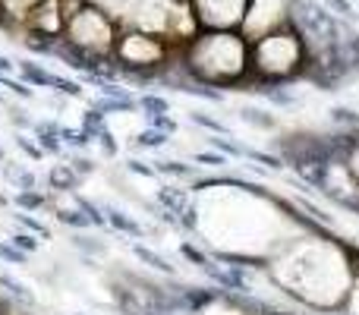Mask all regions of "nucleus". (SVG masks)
<instances>
[{"label":"nucleus","instance_id":"nucleus-20","mask_svg":"<svg viewBox=\"0 0 359 315\" xmlns=\"http://www.w3.org/2000/svg\"><path fill=\"white\" fill-rule=\"evenodd\" d=\"M252 92L262 95L271 107H280V111H290V107L299 105V95L290 86H262V88H252Z\"/></svg>","mask_w":359,"mask_h":315},{"label":"nucleus","instance_id":"nucleus-6","mask_svg":"<svg viewBox=\"0 0 359 315\" xmlns=\"http://www.w3.org/2000/svg\"><path fill=\"white\" fill-rule=\"evenodd\" d=\"M117 38H120L117 19L92 4H86L79 13H73V16L63 22V41L86 51V54H95V57H111L114 60V44H117Z\"/></svg>","mask_w":359,"mask_h":315},{"label":"nucleus","instance_id":"nucleus-50","mask_svg":"<svg viewBox=\"0 0 359 315\" xmlns=\"http://www.w3.org/2000/svg\"><path fill=\"white\" fill-rule=\"evenodd\" d=\"M79 315H86V312H79Z\"/></svg>","mask_w":359,"mask_h":315},{"label":"nucleus","instance_id":"nucleus-38","mask_svg":"<svg viewBox=\"0 0 359 315\" xmlns=\"http://www.w3.org/2000/svg\"><path fill=\"white\" fill-rule=\"evenodd\" d=\"M13 142H16V149L22 152V155L29 158V161H44V158H48V155L41 152V145H38L35 139L29 136V133H16V136H13Z\"/></svg>","mask_w":359,"mask_h":315},{"label":"nucleus","instance_id":"nucleus-14","mask_svg":"<svg viewBox=\"0 0 359 315\" xmlns=\"http://www.w3.org/2000/svg\"><path fill=\"white\" fill-rule=\"evenodd\" d=\"M16 73L29 88H54V79H57V73H50L44 63H35V60H16Z\"/></svg>","mask_w":359,"mask_h":315},{"label":"nucleus","instance_id":"nucleus-37","mask_svg":"<svg viewBox=\"0 0 359 315\" xmlns=\"http://www.w3.org/2000/svg\"><path fill=\"white\" fill-rule=\"evenodd\" d=\"M67 164H69V167H73V170H76V173H79V177H82V180H86V177H92V173H95V170H98V161H95V158H88V155H86V152H69Z\"/></svg>","mask_w":359,"mask_h":315},{"label":"nucleus","instance_id":"nucleus-36","mask_svg":"<svg viewBox=\"0 0 359 315\" xmlns=\"http://www.w3.org/2000/svg\"><path fill=\"white\" fill-rule=\"evenodd\" d=\"M344 167L350 170V177L359 183V130L350 133V142H347V152H344Z\"/></svg>","mask_w":359,"mask_h":315},{"label":"nucleus","instance_id":"nucleus-31","mask_svg":"<svg viewBox=\"0 0 359 315\" xmlns=\"http://www.w3.org/2000/svg\"><path fill=\"white\" fill-rule=\"evenodd\" d=\"M13 221H16L19 230H25V234H35L38 240H50V227L41 221V217L29 215V211H16V215H13Z\"/></svg>","mask_w":359,"mask_h":315},{"label":"nucleus","instance_id":"nucleus-33","mask_svg":"<svg viewBox=\"0 0 359 315\" xmlns=\"http://www.w3.org/2000/svg\"><path fill=\"white\" fill-rule=\"evenodd\" d=\"M318 4H322L325 10L331 13V16L341 19V22H356V19H359L356 6L350 4V0H318Z\"/></svg>","mask_w":359,"mask_h":315},{"label":"nucleus","instance_id":"nucleus-23","mask_svg":"<svg viewBox=\"0 0 359 315\" xmlns=\"http://www.w3.org/2000/svg\"><path fill=\"white\" fill-rule=\"evenodd\" d=\"M69 199H73V205H76V208H79L82 215L88 217V224H92L95 230H107L104 208H101L98 202H92V199H86V196H82V192H73V196H69Z\"/></svg>","mask_w":359,"mask_h":315},{"label":"nucleus","instance_id":"nucleus-1","mask_svg":"<svg viewBox=\"0 0 359 315\" xmlns=\"http://www.w3.org/2000/svg\"><path fill=\"white\" fill-rule=\"evenodd\" d=\"M189 189L196 196L192 236L221 265L265 272L268 259L293 234H299V227L290 221L287 196H278L262 183L221 173L198 177Z\"/></svg>","mask_w":359,"mask_h":315},{"label":"nucleus","instance_id":"nucleus-13","mask_svg":"<svg viewBox=\"0 0 359 315\" xmlns=\"http://www.w3.org/2000/svg\"><path fill=\"white\" fill-rule=\"evenodd\" d=\"M133 255H136L139 262H142L145 268H151V272H158V274H164V278H180V268L174 265V262L168 259V255H161L158 249H151V246H145V243H133Z\"/></svg>","mask_w":359,"mask_h":315},{"label":"nucleus","instance_id":"nucleus-43","mask_svg":"<svg viewBox=\"0 0 359 315\" xmlns=\"http://www.w3.org/2000/svg\"><path fill=\"white\" fill-rule=\"evenodd\" d=\"M145 126H151V130H161V133H168V136H177V130H180V123L170 114H158V117H145Z\"/></svg>","mask_w":359,"mask_h":315},{"label":"nucleus","instance_id":"nucleus-25","mask_svg":"<svg viewBox=\"0 0 359 315\" xmlns=\"http://www.w3.org/2000/svg\"><path fill=\"white\" fill-rule=\"evenodd\" d=\"M328 120L334 130H344V133H356L359 130V111L356 107H347V105H334L328 111Z\"/></svg>","mask_w":359,"mask_h":315},{"label":"nucleus","instance_id":"nucleus-21","mask_svg":"<svg viewBox=\"0 0 359 315\" xmlns=\"http://www.w3.org/2000/svg\"><path fill=\"white\" fill-rule=\"evenodd\" d=\"M35 4H41V0H0V16L6 19V32L19 29L22 19H25V13H29Z\"/></svg>","mask_w":359,"mask_h":315},{"label":"nucleus","instance_id":"nucleus-3","mask_svg":"<svg viewBox=\"0 0 359 315\" xmlns=\"http://www.w3.org/2000/svg\"><path fill=\"white\" fill-rule=\"evenodd\" d=\"M177 63L198 86L243 92L249 82V41L240 29H198L180 44Z\"/></svg>","mask_w":359,"mask_h":315},{"label":"nucleus","instance_id":"nucleus-41","mask_svg":"<svg viewBox=\"0 0 359 315\" xmlns=\"http://www.w3.org/2000/svg\"><path fill=\"white\" fill-rule=\"evenodd\" d=\"M0 262L4 265H29V255L19 253L10 240H0Z\"/></svg>","mask_w":359,"mask_h":315},{"label":"nucleus","instance_id":"nucleus-11","mask_svg":"<svg viewBox=\"0 0 359 315\" xmlns=\"http://www.w3.org/2000/svg\"><path fill=\"white\" fill-rule=\"evenodd\" d=\"M101 208H104L107 230H111V234L130 236V240H142V236H145V227H142V224H139L133 215H126L123 208H117V205H111V202H104Z\"/></svg>","mask_w":359,"mask_h":315},{"label":"nucleus","instance_id":"nucleus-30","mask_svg":"<svg viewBox=\"0 0 359 315\" xmlns=\"http://www.w3.org/2000/svg\"><path fill=\"white\" fill-rule=\"evenodd\" d=\"M177 253L183 255V259L189 262L192 268H198V272H202V268L211 262V253H208V249H205V246H198L196 240H183V243H180V246H177Z\"/></svg>","mask_w":359,"mask_h":315},{"label":"nucleus","instance_id":"nucleus-16","mask_svg":"<svg viewBox=\"0 0 359 315\" xmlns=\"http://www.w3.org/2000/svg\"><path fill=\"white\" fill-rule=\"evenodd\" d=\"M10 205L16 211H29V215H35V211L50 208V196L44 189H16L10 196Z\"/></svg>","mask_w":359,"mask_h":315},{"label":"nucleus","instance_id":"nucleus-49","mask_svg":"<svg viewBox=\"0 0 359 315\" xmlns=\"http://www.w3.org/2000/svg\"><path fill=\"white\" fill-rule=\"evenodd\" d=\"M4 101H6V98H4V92H0V105H4Z\"/></svg>","mask_w":359,"mask_h":315},{"label":"nucleus","instance_id":"nucleus-42","mask_svg":"<svg viewBox=\"0 0 359 315\" xmlns=\"http://www.w3.org/2000/svg\"><path fill=\"white\" fill-rule=\"evenodd\" d=\"M95 145H98L107 158H117L120 155V142H117V136L111 133V126H107V130H101L98 136H95Z\"/></svg>","mask_w":359,"mask_h":315},{"label":"nucleus","instance_id":"nucleus-48","mask_svg":"<svg viewBox=\"0 0 359 315\" xmlns=\"http://www.w3.org/2000/svg\"><path fill=\"white\" fill-rule=\"evenodd\" d=\"M4 161H10V158H6V152H4V145H0V164H4Z\"/></svg>","mask_w":359,"mask_h":315},{"label":"nucleus","instance_id":"nucleus-17","mask_svg":"<svg viewBox=\"0 0 359 315\" xmlns=\"http://www.w3.org/2000/svg\"><path fill=\"white\" fill-rule=\"evenodd\" d=\"M0 293H4V297H10L13 303H19V306H22V309H32V306L38 303V300H35V293H32L29 287L22 284V281H16V278H13L10 272H0Z\"/></svg>","mask_w":359,"mask_h":315},{"label":"nucleus","instance_id":"nucleus-18","mask_svg":"<svg viewBox=\"0 0 359 315\" xmlns=\"http://www.w3.org/2000/svg\"><path fill=\"white\" fill-rule=\"evenodd\" d=\"M69 246H73L82 259H98V255L107 253V243L98 240L95 234H88V230H73V234H69Z\"/></svg>","mask_w":359,"mask_h":315},{"label":"nucleus","instance_id":"nucleus-15","mask_svg":"<svg viewBox=\"0 0 359 315\" xmlns=\"http://www.w3.org/2000/svg\"><path fill=\"white\" fill-rule=\"evenodd\" d=\"M0 173H4V180H10L13 189H38L41 186V177L35 170H29V167H19L16 161H4Z\"/></svg>","mask_w":359,"mask_h":315},{"label":"nucleus","instance_id":"nucleus-4","mask_svg":"<svg viewBox=\"0 0 359 315\" xmlns=\"http://www.w3.org/2000/svg\"><path fill=\"white\" fill-rule=\"evenodd\" d=\"M309 51L293 25L249 44V82L243 92H252L262 86H293L306 76Z\"/></svg>","mask_w":359,"mask_h":315},{"label":"nucleus","instance_id":"nucleus-35","mask_svg":"<svg viewBox=\"0 0 359 315\" xmlns=\"http://www.w3.org/2000/svg\"><path fill=\"white\" fill-rule=\"evenodd\" d=\"M50 92L60 95V98H86V88H82V82L67 79V76H60V73H57L54 88H50Z\"/></svg>","mask_w":359,"mask_h":315},{"label":"nucleus","instance_id":"nucleus-46","mask_svg":"<svg viewBox=\"0 0 359 315\" xmlns=\"http://www.w3.org/2000/svg\"><path fill=\"white\" fill-rule=\"evenodd\" d=\"M350 272H353V281L359 284V243L350 240Z\"/></svg>","mask_w":359,"mask_h":315},{"label":"nucleus","instance_id":"nucleus-22","mask_svg":"<svg viewBox=\"0 0 359 315\" xmlns=\"http://www.w3.org/2000/svg\"><path fill=\"white\" fill-rule=\"evenodd\" d=\"M170 145V136L161 130H151V126H145V130L133 133V149H142V152H161Z\"/></svg>","mask_w":359,"mask_h":315},{"label":"nucleus","instance_id":"nucleus-7","mask_svg":"<svg viewBox=\"0 0 359 315\" xmlns=\"http://www.w3.org/2000/svg\"><path fill=\"white\" fill-rule=\"evenodd\" d=\"M293 25V0H249L240 22V35L249 44Z\"/></svg>","mask_w":359,"mask_h":315},{"label":"nucleus","instance_id":"nucleus-44","mask_svg":"<svg viewBox=\"0 0 359 315\" xmlns=\"http://www.w3.org/2000/svg\"><path fill=\"white\" fill-rule=\"evenodd\" d=\"M126 170L136 173V177H145V180H158L155 164H151V161H142V158H130L126 161Z\"/></svg>","mask_w":359,"mask_h":315},{"label":"nucleus","instance_id":"nucleus-8","mask_svg":"<svg viewBox=\"0 0 359 315\" xmlns=\"http://www.w3.org/2000/svg\"><path fill=\"white\" fill-rule=\"evenodd\" d=\"M198 29H240L249 0H189Z\"/></svg>","mask_w":359,"mask_h":315},{"label":"nucleus","instance_id":"nucleus-32","mask_svg":"<svg viewBox=\"0 0 359 315\" xmlns=\"http://www.w3.org/2000/svg\"><path fill=\"white\" fill-rule=\"evenodd\" d=\"M192 164H198V167H208V170H227L230 167V158L227 155H221V152H215V149H208V152H192Z\"/></svg>","mask_w":359,"mask_h":315},{"label":"nucleus","instance_id":"nucleus-12","mask_svg":"<svg viewBox=\"0 0 359 315\" xmlns=\"http://www.w3.org/2000/svg\"><path fill=\"white\" fill-rule=\"evenodd\" d=\"M155 164V173L158 177H168L170 183H183V186H192L202 173H198V164H186L180 158H158L151 161Z\"/></svg>","mask_w":359,"mask_h":315},{"label":"nucleus","instance_id":"nucleus-39","mask_svg":"<svg viewBox=\"0 0 359 315\" xmlns=\"http://www.w3.org/2000/svg\"><path fill=\"white\" fill-rule=\"evenodd\" d=\"M0 88H6L10 95H16L19 101H32V98H35V88H29L22 79H13V76H0Z\"/></svg>","mask_w":359,"mask_h":315},{"label":"nucleus","instance_id":"nucleus-5","mask_svg":"<svg viewBox=\"0 0 359 315\" xmlns=\"http://www.w3.org/2000/svg\"><path fill=\"white\" fill-rule=\"evenodd\" d=\"M177 44L158 32L145 29H120L114 44V63L120 76L139 86H158V76L177 60Z\"/></svg>","mask_w":359,"mask_h":315},{"label":"nucleus","instance_id":"nucleus-29","mask_svg":"<svg viewBox=\"0 0 359 315\" xmlns=\"http://www.w3.org/2000/svg\"><path fill=\"white\" fill-rule=\"evenodd\" d=\"M189 123L192 126H202L208 136H233V133H230V126L224 123V120L211 117V114H205V111H189Z\"/></svg>","mask_w":359,"mask_h":315},{"label":"nucleus","instance_id":"nucleus-26","mask_svg":"<svg viewBox=\"0 0 359 315\" xmlns=\"http://www.w3.org/2000/svg\"><path fill=\"white\" fill-rule=\"evenodd\" d=\"M243 161H249V164H262L265 170H271V173H284L287 170V164H284V158L278 155V152H262V149H249L246 145V155H243Z\"/></svg>","mask_w":359,"mask_h":315},{"label":"nucleus","instance_id":"nucleus-2","mask_svg":"<svg viewBox=\"0 0 359 315\" xmlns=\"http://www.w3.org/2000/svg\"><path fill=\"white\" fill-rule=\"evenodd\" d=\"M268 284L306 315H341L356 281L350 240L334 230H299L268 259Z\"/></svg>","mask_w":359,"mask_h":315},{"label":"nucleus","instance_id":"nucleus-40","mask_svg":"<svg viewBox=\"0 0 359 315\" xmlns=\"http://www.w3.org/2000/svg\"><path fill=\"white\" fill-rule=\"evenodd\" d=\"M10 243L19 249V253H25V255H35L38 249H41V240H35V234H25V230L10 234Z\"/></svg>","mask_w":359,"mask_h":315},{"label":"nucleus","instance_id":"nucleus-27","mask_svg":"<svg viewBox=\"0 0 359 315\" xmlns=\"http://www.w3.org/2000/svg\"><path fill=\"white\" fill-rule=\"evenodd\" d=\"M136 111H142V117H158V114H170V101L158 92H142L136 95Z\"/></svg>","mask_w":359,"mask_h":315},{"label":"nucleus","instance_id":"nucleus-24","mask_svg":"<svg viewBox=\"0 0 359 315\" xmlns=\"http://www.w3.org/2000/svg\"><path fill=\"white\" fill-rule=\"evenodd\" d=\"M60 142L67 152H88V145H95V139L88 136L82 126H67L60 123Z\"/></svg>","mask_w":359,"mask_h":315},{"label":"nucleus","instance_id":"nucleus-28","mask_svg":"<svg viewBox=\"0 0 359 315\" xmlns=\"http://www.w3.org/2000/svg\"><path fill=\"white\" fill-rule=\"evenodd\" d=\"M54 221L63 224V227H69V230H92L88 217L82 215L76 205H57V208H54Z\"/></svg>","mask_w":359,"mask_h":315},{"label":"nucleus","instance_id":"nucleus-34","mask_svg":"<svg viewBox=\"0 0 359 315\" xmlns=\"http://www.w3.org/2000/svg\"><path fill=\"white\" fill-rule=\"evenodd\" d=\"M79 126L95 139L101 130H107V117H104V114H98L95 107H86V111H82V117H79Z\"/></svg>","mask_w":359,"mask_h":315},{"label":"nucleus","instance_id":"nucleus-45","mask_svg":"<svg viewBox=\"0 0 359 315\" xmlns=\"http://www.w3.org/2000/svg\"><path fill=\"white\" fill-rule=\"evenodd\" d=\"M255 315H306V312H293V309H278V306H271V303H265V300H262V306L259 309H255Z\"/></svg>","mask_w":359,"mask_h":315},{"label":"nucleus","instance_id":"nucleus-19","mask_svg":"<svg viewBox=\"0 0 359 315\" xmlns=\"http://www.w3.org/2000/svg\"><path fill=\"white\" fill-rule=\"evenodd\" d=\"M236 117H240L246 126H255V130H265V133H274L280 126L278 117H274L271 111H265V107H255V105H243L240 111H236Z\"/></svg>","mask_w":359,"mask_h":315},{"label":"nucleus","instance_id":"nucleus-47","mask_svg":"<svg viewBox=\"0 0 359 315\" xmlns=\"http://www.w3.org/2000/svg\"><path fill=\"white\" fill-rule=\"evenodd\" d=\"M13 69H16V60H10V57L0 54V76H10Z\"/></svg>","mask_w":359,"mask_h":315},{"label":"nucleus","instance_id":"nucleus-10","mask_svg":"<svg viewBox=\"0 0 359 315\" xmlns=\"http://www.w3.org/2000/svg\"><path fill=\"white\" fill-rule=\"evenodd\" d=\"M44 183H48V189L54 192V196H73V192H79L82 177L67 164V161H63V164L57 161V164H50V170L44 173Z\"/></svg>","mask_w":359,"mask_h":315},{"label":"nucleus","instance_id":"nucleus-9","mask_svg":"<svg viewBox=\"0 0 359 315\" xmlns=\"http://www.w3.org/2000/svg\"><path fill=\"white\" fill-rule=\"evenodd\" d=\"M192 202H196V196H192V189L183 183H161L155 189V205L161 211H168L177 224H180V217L192 208Z\"/></svg>","mask_w":359,"mask_h":315}]
</instances>
